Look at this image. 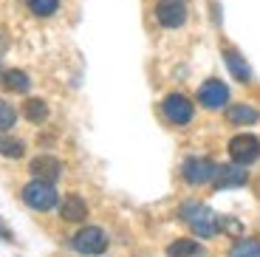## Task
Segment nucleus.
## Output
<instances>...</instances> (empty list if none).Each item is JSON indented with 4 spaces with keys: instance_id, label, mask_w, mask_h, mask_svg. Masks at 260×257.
I'll return each instance as SVG.
<instances>
[{
    "instance_id": "3",
    "label": "nucleus",
    "mask_w": 260,
    "mask_h": 257,
    "mask_svg": "<svg viewBox=\"0 0 260 257\" xmlns=\"http://www.w3.org/2000/svg\"><path fill=\"white\" fill-rule=\"evenodd\" d=\"M71 246L79 254H88V257L102 254V251L108 249V235H105V229H99V226H85V229H79L71 238Z\"/></svg>"
},
{
    "instance_id": "17",
    "label": "nucleus",
    "mask_w": 260,
    "mask_h": 257,
    "mask_svg": "<svg viewBox=\"0 0 260 257\" xmlns=\"http://www.w3.org/2000/svg\"><path fill=\"white\" fill-rule=\"evenodd\" d=\"M0 155H6V158H23L26 155V144L14 139V136H6L0 133Z\"/></svg>"
},
{
    "instance_id": "14",
    "label": "nucleus",
    "mask_w": 260,
    "mask_h": 257,
    "mask_svg": "<svg viewBox=\"0 0 260 257\" xmlns=\"http://www.w3.org/2000/svg\"><path fill=\"white\" fill-rule=\"evenodd\" d=\"M167 257H204V246L184 238V240H176V243L167 246Z\"/></svg>"
},
{
    "instance_id": "12",
    "label": "nucleus",
    "mask_w": 260,
    "mask_h": 257,
    "mask_svg": "<svg viewBox=\"0 0 260 257\" xmlns=\"http://www.w3.org/2000/svg\"><path fill=\"white\" fill-rule=\"evenodd\" d=\"M59 215H62V220H68V223H79V220L88 218V204H85L82 198H77V195H68V198L62 201V206H59Z\"/></svg>"
},
{
    "instance_id": "19",
    "label": "nucleus",
    "mask_w": 260,
    "mask_h": 257,
    "mask_svg": "<svg viewBox=\"0 0 260 257\" xmlns=\"http://www.w3.org/2000/svg\"><path fill=\"white\" fill-rule=\"evenodd\" d=\"M229 257H260V240H238Z\"/></svg>"
},
{
    "instance_id": "18",
    "label": "nucleus",
    "mask_w": 260,
    "mask_h": 257,
    "mask_svg": "<svg viewBox=\"0 0 260 257\" xmlns=\"http://www.w3.org/2000/svg\"><path fill=\"white\" fill-rule=\"evenodd\" d=\"M26 6L34 17H51V14H57L59 0H26Z\"/></svg>"
},
{
    "instance_id": "6",
    "label": "nucleus",
    "mask_w": 260,
    "mask_h": 257,
    "mask_svg": "<svg viewBox=\"0 0 260 257\" xmlns=\"http://www.w3.org/2000/svg\"><path fill=\"white\" fill-rule=\"evenodd\" d=\"M229 155H232L235 164H252V161H257L260 155V139L257 136H249V133H241L235 136L232 142H229Z\"/></svg>"
},
{
    "instance_id": "10",
    "label": "nucleus",
    "mask_w": 260,
    "mask_h": 257,
    "mask_svg": "<svg viewBox=\"0 0 260 257\" xmlns=\"http://www.w3.org/2000/svg\"><path fill=\"white\" fill-rule=\"evenodd\" d=\"M28 170H31L34 178L51 181V184L62 175V164H59V158H54V155H37V158H31Z\"/></svg>"
},
{
    "instance_id": "1",
    "label": "nucleus",
    "mask_w": 260,
    "mask_h": 257,
    "mask_svg": "<svg viewBox=\"0 0 260 257\" xmlns=\"http://www.w3.org/2000/svg\"><path fill=\"white\" fill-rule=\"evenodd\" d=\"M178 215H181V220L192 229L195 238H215L218 232H221V223H218V215L209 209V206L198 204V201H187V204H181V209H178Z\"/></svg>"
},
{
    "instance_id": "15",
    "label": "nucleus",
    "mask_w": 260,
    "mask_h": 257,
    "mask_svg": "<svg viewBox=\"0 0 260 257\" xmlns=\"http://www.w3.org/2000/svg\"><path fill=\"white\" fill-rule=\"evenodd\" d=\"M260 119V113L254 108H249V105H232V108H226V122L232 124H254Z\"/></svg>"
},
{
    "instance_id": "7",
    "label": "nucleus",
    "mask_w": 260,
    "mask_h": 257,
    "mask_svg": "<svg viewBox=\"0 0 260 257\" xmlns=\"http://www.w3.org/2000/svg\"><path fill=\"white\" fill-rule=\"evenodd\" d=\"M198 102L207 110H221L226 108L229 102V88L221 82V79H207V82L198 88Z\"/></svg>"
},
{
    "instance_id": "4",
    "label": "nucleus",
    "mask_w": 260,
    "mask_h": 257,
    "mask_svg": "<svg viewBox=\"0 0 260 257\" xmlns=\"http://www.w3.org/2000/svg\"><path fill=\"white\" fill-rule=\"evenodd\" d=\"M161 113L167 116V122L170 124H176V127H184V124L192 122V102H189L184 93H170V97H164L161 102Z\"/></svg>"
},
{
    "instance_id": "2",
    "label": "nucleus",
    "mask_w": 260,
    "mask_h": 257,
    "mask_svg": "<svg viewBox=\"0 0 260 257\" xmlns=\"http://www.w3.org/2000/svg\"><path fill=\"white\" fill-rule=\"evenodd\" d=\"M23 201H26L31 209H37V212H48V209H54L59 201L57 189H54L51 181H40L34 178L31 184L23 186Z\"/></svg>"
},
{
    "instance_id": "8",
    "label": "nucleus",
    "mask_w": 260,
    "mask_h": 257,
    "mask_svg": "<svg viewBox=\"0 0 260 257\" xmlns=\"http://www.w3.org/2000/svg\"><path fill=\"white\" fill-rule=\"evenodd\" d=\"M215 170H218V164L209 158H187L181 167V175L187 184H209V181L215 178Z\"/></svg>"
},
{
    "instance_id": "16",
    "label": "nucleus",
    "mask_w": 260,
    "mask_h": 257,
    "mask_svg": "<svg viewBox=\"0 0 260 257\" xmlns=\"http://www.w3.org/2000/svg\"><path fill=\"white\" fill-rule=\"evenodd\" d=\"M23 116H26L31 124H40L48 119V105L46 99H28L26 105H23Z\"/></svg>"
},
{
    "instance_id": "20",
    "label": "nucleus",
    "mask_w": 260,
    "mask_h": 257,
    "mask_svg": "<svg viewBox=\"0 0 260 257\" xmlns=\"http://www.w3.org/2000/svg\"><path fill=\"white\" fill-rule=\"evenodd\" d=\"M14 122H17V110L6 99H0V130H12Z\"/></svg>"
},
{
    "instance_id": "13",
    "label": "nucleus",
    "mask_w": 260,
    "mask_h": 257,
    "mask_svg": "<svg viewBox=\"0 0 260 257\" xmlns=\"http://www.w3.org/2000/svg\"><path fill=\"white\" fill-rule=\"evenodd\" d=\"M0 82H3V88H6L9 93H26V90L31 88V79H28V74L20 71V68H9V71H3Z\"/></svg>"
},
{
    "instance_id": "22",
    "label": "nucleus",
    "mask_w": 260,
    "mask_h": 257,
    "mask_svg": "<svg viewBox=\"0 0 260 257\" xmlns=\"http://www.w3.org/2000/svg\"><path fill=\"white\" fill-rule=\"evenodd\" d=\"M0 238H3V240H12V232L3 229V223H0Z\"/></svg>"
},
{
    "instance_id": "11",
    "label": "nucleus",
    "mask_w": 260,
    "mask_h": 257,
    "mask_svg": "<svg viewBox=\"0 0 260 257\" xmlns=\"http://www.w3.org/2000/svg\"><path fill=\"white\" fill-rule=\"evenodd\" d=\"M223 62H226L229 74H232L238 82H252V68H249V62L241 57V51H235V48H223Z\"/></svg>"
},
{
    "instance_id": "9",
    "label": "nucleus",
    "mask_w": 260,
    "mask_h": 257,
    "mask_svg": "<svg viewBox=\"0 0 260 257\" xmlns=\"http://www.w3.org/2000/svg\"><path fill=\"white\" fill-rule=\"evenodd\" d=\"M249 181L246 170H241V164H226V167H218L215 170V178L209 184L215 189H229V186H243Z\"/></svg>"
},
{
    "instance_id": "21",
    "label": "nucleus",
    "mask_w": 260,
    "mask_h": 257,
    "mask_svg": "<svg viewBox=\"0 0 260 257\" xmlns=\"http://www.w3.org/2000/svg\"><path fill=\"white\" fill-rule=\"evenodd\" d=\"M218 223H221V229H223V232H232V235H241V229H243V226L238 223V220L221 218V215H218Z\"/></svg>"
},
{
    "instance_id": "5",
    "label": "nucleus",
    "mask_w": 260,
    "mask_h": 257,
    "mask_svg": "<svg viewBox=\"0 0 260 257\" xmlns=\"http://www.w3.org/2000/svg\"><path fill=\"white\" fill-rule=\"evenodd\" d=\"M156 20L164 28H181L187 23V3L184 0H158Z\"/></svg>"
}]
</instances>
